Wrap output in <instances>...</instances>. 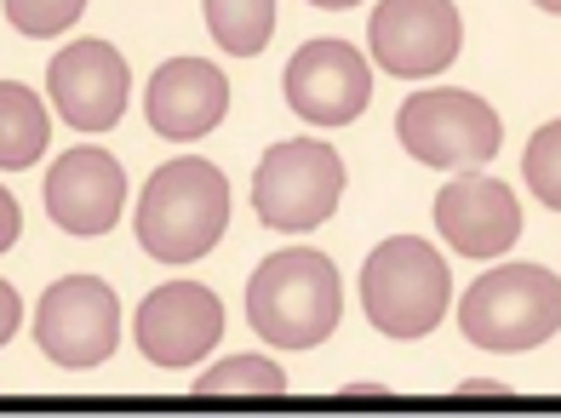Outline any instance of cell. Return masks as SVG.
<instances>
[{
	"instance_id": "6da1fadb",
	"label": "cell",
	"mask_w": 561,
	"mask_h": 418,
	"mask_svg": "<svg viewBox=\"0 0 561 418\" xmlns=\"http://www.w3.org/2000/svg\"><path fill=\"white\" fill-rule=\"evenodd\" d=\"M344 316V286L327 252L287 247L264 258L247 281V321L275 350H316L321 338H333Z\"/></svg>"
},
{
	"instance_id": "7a4b0ae2",
	"label": "cell",
	"mask_w": 561,
	"mask_h": 418,
	"mask_svg": "<svg viewBox=\"0 0 561 418\" xmlns=\"http://www.w3.org/2000/svg\"><path fill=\"white\" fill-rule=\"evenodd\" d=\"M229 224V178L201 161V155H178L156 167L138 201V247L161 264H195L201 252L218 247Z\"/></svg>"
},
{
	"instance_id": "3957f363",
	"label": "cell",
	"mask_w": 561,
	"mask_h": 418,
	"mask_svg": "<svg viewBox=\"0 0 561 418\" xmlns=\"http://www.w3.org/2000/svg\"><path fill=\"white\" fill-rule=\"evenodd\" d=\"M458 327L476 350L493 355L539 350L545 338L561 332V275H550L545 264H499L470 281L465 304H458Z\"/></svg>"
},
{
	"instance_id": "277c9868",
	"label": "cell",
	"mask_w": 561,
	"mask_h": 418,
	"mask_svg": "<svg viewBox=\"0 0 561 418\" xmlns=\"http://www.w3.org/2000/svg\"><path fill=\"white\" fill-rule=\"evenodd\" d=\"M453 298L447 258L424 247L419 235H390L362 264V309L385 338H424L436 332Z\"/></svg>"
},
{
	"instance_id": "5b68a950",
	"label": "cell",
	"mask_w": 561,
	"mask_h": 418,
	"mask_svg": "<svg viewBox=\"0 0 561 418\" xmlns=\"http://www.w3.org/2000/svg\"><path fill=\"white\" fill-rule=\"evenodd\" d=\"M396 138L401 149L424 167L442 172H476L481 161H493L504 144L499 115L481 103L476 92L436 87V92H413L396 115Z\"/></svg>"
},
{
	"instance_id": "8992f818",
	"label": "cell",
	"mask_w": 561,
	"mask_h": 418,
	"mask_svg": "<svg viewBox=\"0 0 561 418\" xmlns=\"http://www.w3.org/2000/svg\"><path fill=\"white\" fill-rule=\"evenodd\" d=\"M344 195V161L339 149H327L316 138H287L275 144L259 172H252V206L259 218L280 235H304L339 213Z\"/></svg>"
},
{
	"instance_id": "52a82bcc",
	"label": "cell",
	"mask_w": 561,
	"mask_h": 418,
	"mask_svg": "<svg viewBox=\"0 0 561 418\" xmlns=\"http://www.w3.org/2000/svg\"><path fill=\"white\" fill-rule=\"evenodd\" d=\"M121 338V304L98 275H64L35 309V344L58 368H98Z\"/></svg>"
},
{
	"instance_id": "ba28073f",
	"label": "cell",
	"mask_w": 561,
	"mask_h": 418,
	"mask_svg": "<svg viewBox=\"0 0 561 418\" xmlns=\"http://www.w3.org/2000/svg\"><path fill=\"white\" fill-rule=\"evenodd\" d=\"M367 41L373 64H385L401 81H424L458 58L465 23L453 0H378V12L367 18Z\"/></svg>"
},
{
	"instance_id": "9c48e42d",
	"label": "cell",
	"mask_w": 561,
	"mask_h": 418,
	"mask_svg": "<svg viewBox=\"0 0 561 418\" xmlns=\"http://www.w3.org/2000/svg\"><path fill=\"white\" fill-rule=\"evenodd\" d=\"M287 110L316 126H350L373 98V69L350 41H304L287 58Z\"/></svg>"
},
{
	"instance_id": "30bf717a",
	"label": "cell",
	"mask_w": 561,
	"mask_h": 418,
	"mask_svg": "<svg viewBox=\"0 0 561 418\" xmlns=\"http://www.w3.org/2000/svg\"><path fill=\"white\" fill-rule=\"evenodd\" d=\"M133 332L156 368H195L224 338V304L201 281H167L138 304Z\"/></svg>"
},
{
	"instance_id": "8fae6325",
	"label": "cell",
	"mask_w": 561,
	"mask_h": 418,
	"mask_svg": "<svg viewBox=\"0 0 561 418\" xmlns=\"http://www.w3.org/2000/svg\"><path fill=\"white\" fill-rule=\"evenodd\" d=\"M126 87H133V75H126V58L110 41H75L46 64L53 110L75 133H110L126 110Z\"/></svg>"
},
{
	"instance_id": "7c38bea8",
	"label": "cell",
	"mask_w": 561,
	"mask_h": 418,
	"mask_svg": "<svg viewBox=\"0 0 561 418\" xmlns=\"http://www.w3.org/2000/svg\"><path fill=\"white\" fill-rule=\"evenodd\" d=\"M436 229L453 252L465 258H499L516 247L522 235V206L510 195V184L488 172H458L453 184L436 195Z\"/></svg>"
},
{
	"instance_id": "4fadbf2b",
	"label": "cell",
	"mask_w": 561,
	"mask_h": 418,
	"mask_svg": "<svg viewBox=\"0 0 561 418\" xmlns=\"http://www.w3.org/2000/svg\"><path fill=\"white\" fill-rule=\"evenodd\" d=\"M126 172L110 149H69L46 172V213L69 235H104L121 218Z\"/></svg>"
},
{
	"instance_id": "5bb4252c",
	"label": "cell",
	"mask_w": 561,
	"mask_h": 418,
	"mask_svg": "<svg viewBox=\"0 0 561 418\" xmlns=\"http://www.w3.org/2000/svg\"><path fill=\"white\" fill-rule=\"evenodd\" d=\"M144 110H149V126L172 144L207 138L229 110V81L207 58H172V64H161L156 75H149Z\"/></svg>"
},
{
	"instance_id": "9a60e30c",
	"label": "cell",
	"mask_w": 561,
	"mask_h": 418,
	"mask_svg": "<svg viewBox=\"0 0 561 418\" xmlns=\"http://www.w3.org/2000/svg\"><path fill=\"white\" fill-rule=\"evenodd\" d=\"M46 133H53V121H46V103H41L30 87L0 81V167H7V172H23L30 161H41Z\"/></svg>"
},
{
	"instance_id": "2e32d148",
	"label": "cell",
	"mask_w": 561,
	"mask_h": 418,
	"mask_svg": "<svg viewBox=\"0 0 561 418\" xmlns=\"http://www.w3.org/2000/svg\"><path fill=\"white\" fill-rule=\"evenodd\" d=\"M201 12L229 58H252L275 35V0H201Z\"/></svg>"
},
{
	"instance_id": "e0dca14e",
	"label": "cell",
	"mask_w": 561,
	"mask_h": 418,
	"mask_svg": "<svg viewBox=\"0 0 561 418\" xmlns=\"http://www.w3.org/2000/svg\"><path fill=\"white\" fill-rule=\"evenodd\" d=\"M195 396H287V373L264 355H229L195 379Z\"/></svg>"
},
{
	"instance_id": "ac0fdd59",
	"label": "cell",
	"mask_w": 561,
	"mask_h": 418,
	"mask_svg": "<svg viewBox=\"0 0 561 418\" xmlns=\"http://www.w3.org/2000/svg\"><path fill=\"white\" fill-rule=\"evenodd\" d=\"M522 178L533 201H545L550 213H561V121L539 126V133L527 138V155H522Z\"/></svg>"
},
{
	"instance_id": "d6986e66",
	"label": "cell",
	"mask_w": 561,
	"mask_h": 418,
	"mask_svg": "<svg viewBox=\"0 0 561 418\" xmlns=\"http://www.w3.org/2000/svg\"><path fill=\"white\" fill-rule=\"evenodd\" d=\"M87 12V0H7V18L12 30H23L30 41H46V35H64L75 18Z\"/></svg>"
},
{
	"instance_id": "ffe728a7",
	"label": "cell",
	"mask_w": 561,
	"mask_h": 418,
	"mask_svg": "<svg viewBox=\"0 0 561 418\" xmlns=\"http://www.w3.org/2000/svg\"><path fill=\"white\" fill-rule=\"evenodd\" d=\"M18 321H23V304H18V293L7 281H0V344H7V338L18 332Z\"/></svg>"
},
{
	"instance_id": "44dd1931",
	"label": "cell",
	"mask_w": 561,
	"mask_h": 418,
	"mask_svg": "<svg viewBox=\"0 0 561 418\" xmlns=\"http://www.w3.org/2000/svg\"><path fill=\"white\" fill-rule=\"evenodd\" d=\"M18 229H23V218H18V201L0 190V252H7L12 241H18Z\"/></svg>"
},
{
	"instance_id": "7402d4cb",
	"label": "cell",
	"mask_w": 561,
	"mask_h": 418,
	"mask_svg": "<svg viewBox=\"0 0 561 418\" xmlns=\"http://www.w3.org/2000/svg\"><path fill=\"white\" fill-rule=\"evenodd\" d=\"M310 7H321V12H344V7H355V0H310Z\"/></svg>"
},
{
	"instance_id": "603a6c76",
	"label": "cell",
	"mask_w": 561,
	"mask_h": 418,
	"mask_svg": "<svg viewBox=\"0 0 561 418\" xmlns=\"http://www.w3.org/2000/svg\"><path fill=\"white\" fill-rule=\"evenodd\" d=\"M533 7H545V12H561V0H533Z\"/></svg>"
}]
</instances>
